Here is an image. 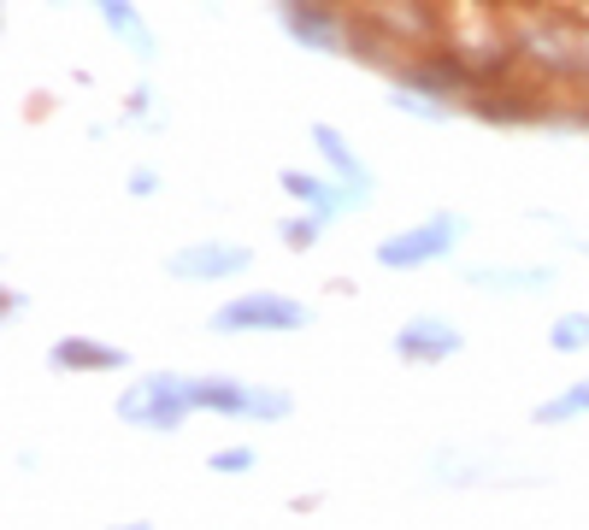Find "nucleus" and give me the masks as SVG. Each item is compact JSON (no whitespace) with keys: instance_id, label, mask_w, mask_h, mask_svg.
<instances>
[{"instance_id":"nucleus-1","label":"nucleus","mask_w":589,"mask_h":530,"mask_svg":"<svg viewBox=\"0 0 589 530\" xmlns=\"http://www.w3.org/2000/svg\"><path fill=\"white\" fill-rule=\"evenodd\" d=\"M460 236H465V218L460 213H437V218H425V225H413L401 236H389V242H377V266H389V271L430 266V260H442Z\"/></svg>"},{"instance_id":"nucleus-2","label":"nucleus","mask_w":589,"mask_h":530,"mask_svg":"<svg viewBox=\"0 0 589 530\" xmlns=\"http://www.w3.org/2000/svg\"><path fill=\"white\" fill-rule=\"evenodd\" d=\"M189 413H195V401H189V378H148V383H136L130 396H118V419L153 424V431H178Z\"/></svg>"},{"instance_id":"nucleus-3","label":"nucleus","mask_w":589,"mask_h":530,"mask_svg":"<svg viewBox=\"0 0 589 530\" xmlns=\"http://www.w3.org/2000/svg\"><path fill=\"white\" fill-rule=\"evenodd\" d=\"M307 306L289 295H242L213 313V331H301Z\"/></svg>"},{"instance_id":"nucleus-4","label":"nucleus","mask_w":589,"mask_h":530,"mask_svg":"<svg viewBox=\"0 0 589 530\" xmlns=\"http://www.w3.org/2000/svg\"><path fill=\"white\" fill-rule=\"evenodd\" d=\"M248 266H254V248H242V242H189L165 260V271L183 283H218V278H236V271H248Z\"/></svg>"},{"instance_id":"nucleus-5","label":"nucleus","mask_w":589,"mask_h":530,"mask_svg":"<svg viewBox=\"0 0 589 530\" xmlns=\"http://www.w3.org/2000/svg\"><path fill=\"white\" fill-rule=\"evenodd\" d=\"M460 348H465V336L448 318H407L401 331H395V354H401V360H448V354H460Z\"/></svg>"},{"instance_id":"nucleus-6","label":"nucleus","mask_w":589,"mask_h":530,"mask_svg":"<svg viewBox=\"0 0 589 530\" xmlns=\"http://www.w3.org/2000/svg\"><path fill=\"white\" fill-rule=\"evenodd\" d=\"M283 190L301 201V207H313L319 218H336V213H354V207H366V195L349 190V183H324V177H307V171H283Z\"/></svg>"},{"instance_id":"nucleus-7","label":"nucleus","mask_w":589,"mask_h":530,"mask_svg":"<svg viewBox=\"0 0 589 530\" xmlns=\"http://www.w3.org/2000/svg\"><path fill=\"white\" fill-rule=\"evenodd\" d=\"M465 283L478 289H501V295H531V289H548L554 271L548 266H472Z\"/></svg>"},{"instance_id":"nucleus-8","label":"nucleus","mask_w":589,"mask_h":530,"mask_svg":"<svg viewBox=\"0 0 589 530\" xmlns=\"http://www.w3.org/2000/svg\"><path fill=\"white\" fill-rule=\"evenodd\" d=\"M313 142H319V153H324V165H331L336 177L349 183V190H360V195L372 201V171L360 165V153H354L349 142H342V136H336L331 125H313Z\"/></svg>"},{"instance_id":"nucleus-9","label":"nucleus","mask_w":589,"mask_h":530,"mask_svg":"<svg viewBox=\"0 0 589 530\" xmlns=\"http://www.w3.org/2000/svg\"><path fill=\"white\" fill-rule=\"evenodd\" d=\"M248 396L254 383H236V378H189V401L213 407V413H248Z\"/></svg>"},{"instance_id":"nucleus-10","label":"nucleus","mask_w":589,"mask_h":530,"mask_svg":"<svg viewBox=\"0 0 589 530\" xmlns=\"http://www.w3.org/2000/svg\"><path fill=\"white\" fill-rule=\"evenodd\" d=\"M100 19H107L113 30H118V36H125L130 47H136V54H153V36H148V24L142 19H136V12H130V0H100Z\"/></svg>"},{"instance_id":"nucleus-11","label":"nucleus","mask_w":589,"mask_h":530,"mask_svg":"<svg viewBox=\"0 0 589 530\" xmlns=\"http://www.w3.org/2000/svg\"><path fill=\"white\" fill-rule=\"evenodd\" d=\"M54 366H100V371H118V366H125V348H95V342H60V348H54Z\"/></svg>"},{"instance_id":"nucleus-12","label":"nucleus","mask_w":589,"mask_h":530,"mask_svg":"<svg viewBox=\"0 0 589 530\" xmlns=\"http://www.w3.org/2000/svg\"><path fill=\"white\" fill-rule=\"evenodd\" d=\"M548 342H554V354H583L589 348V313H560Z\"/></svg>"},{"instance_id":"nucleus-13","label":"nucleus","mask_w":589,"mask_h":530,"mask_svg":"<svg viewBox=\"0 0 589 530\" xmlns=\"http://www.w3.org/2000/svg\"><path fill=\"white\" fill-rule=\"evenodd\" d=\"M571 413H589V383H571L566 396L543 401V407H536V424H560V419H571Z\"/></svg>"},{"instance_id":"nucleus-14","label":"nucleus","mask_w":589,"mask_h":530,"mask_svg":"<svg viewBox=\"0 0 589 530\" xmlns=\"http://www.w3.org/2000/svg\"><path fill=\"white\" fill-rule=\"evenodd\" d=\"M319 230H324V218H319V213H313V218H289V225H283L289 248H313V242H319Z\"/></svg>"},{"instance_id":"nucleus-15","label":"nucleus","mask_w":589,"mask_h":530,"mask_svg":"<svg viewBox=\"0 0 589 530\" xmlns=\"http://www.w3.org/2000/svg\"><path fill=\"white\" fill-rule=\"evenodd\" d=\"M254 466V448H218L213 454V472H248Z\"/></svg>"}]
</instances>
